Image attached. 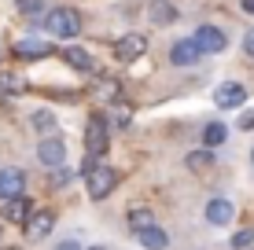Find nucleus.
I'll use <instances>...</instances> for the list:
<instances>
[{
  "label": "nucleus",
  "mask_w": 254,
  "mask_h": 250,
  "mask_svg": "<svg viewBox=\"0 0 254 250\" xmlns=\"http://www.w3.org/2000/svg\"><path fill=\"white\" fill-rule=\"evenodd\" d=\"M45 30L52 33L56 41H70L81 33V11H74V7H48L45 15Z\"/></svg>",
  "instance_id": "nucleus-1"
},
{
  "label": "nucleus",
  "mask_w": 254,
  "mask_h": 250,
  "mask_svg": "<svg viewBox=\"0 0 254 250\" xmlns=\"http://www.w3.org/2000/svg\"><path fill=\"white\" fill-rule=\"evenodd\" d=\"M107 144H111V122H107V114H96L85 122V151L92 154V158H100L103 151H107Z\"/></svg>",
  "instance_id": "nucleus-2"
},
{
  "label": "nucleus",
  "mask_w": 254,
  "mask_h": 250,
  "mask_svg": "<svg viewBox=\"0 0 254 250\" xmlns=\"http://www.w3.org/2000/svg\"><path fill=\"white\" fill-rule=\"evenodd\" d=\"M115 184H118V173L111 166H103V162L92 169V173H85V192H89V199H96V202L107 199V195L115 192Z\"/></svg>",
  "instance_id": "nucleus-3"
},
{
  "label": "nucleus",
  "mask_w": 254,
  "mask_h": 250,
  "mask_svg": "<svg viewBox=\"0 0 254 250\" xmlns=\"http://www.w3.org/2000/svg\"><path fill=\"white\" fill-rule=\"evenodd\" d=\"M191 37H195V45H199V51H203V55H217V51L229 48L225 30H221V26H210V22H203L195 33H191Z\"/></svg>",
  "instance_id": "nucleus-4"
},
{
  "label": "nucleus",
  "mask_w": 254,
  "mask_h": 250,
  "mask_svg": "<svg viewBox=\"0 0 254 250\" xmlns=\"http://www.w3.org/2000/svg\"><path fill=\"white\" fill-rule=\"evenodd\" d=\"M37 158H41V166L45 169H63L66 166V144H63V136H48V140H41L37 144Z\"/></svg>",
  "instance_id": "nucleus-5"
},
{
  "label": "nucleus",
  "mask_w": 254,
  "mask_h": 250,
  "mask_svg": "<svg viewBox=\"0 0 254 250\" xmlns=\"http://www.w3.org/2000/svg\"><path fill=\"white\" fill-rule=\"evenodd\" d=\"M19 195H26V173L19 166H4L0 169V202H11Z\"/></svg>",
  "instance_id": "nucleus-6"
},
{
  "label": "nucleus",
  "mask_w": 254,
  "mask_h": 250,
  "mask_svg": "<svg viewBox=\"0 0 254 250\" xmlns=\"http://www.w3.org/2000/svg\"><path fill=\"white\" fill-rule=\"evenodd\" d=\"M214 103L221 110H240L243 103H247V89H243L240 81H221L214 89Z\"/></svg>",
  "instance_id": "nucleus-7"
},
{
  "label": "nucleus",
  "mask_w": 254,
  "mask_h": 250,
  "mask_svg": "<svg viewBox=\"0 0 254 250\" xmlns=\"http://www.w3.org/2000/svg\"><path fill=\"white\" fill-rule=\"evenodd\" d=\"M144 51H147V37L144 33H126V37L115 41V59L118 63H136Z\"/></svg>",
  "instance_id": "nucleus-8"
},
{
  "label": "nucleus",
  "mask_w": 254,
  "mask_h": 250,
  "mask_svg": "<svg viewBox=\"0 0 254 250\" xmlns=\"http://www.w3.org/2000/svg\"><path fill=\"white\" fill-rule=\"evenodd\" d=\"M199 59H203V51H199L195 37H181V41L170 45V63L173 66H195Z\"/></svg>",
  "instance_id": "nucleus-9"
},
{
  "label": "nucleus",
  "mask_w": 254,
  "mask_h": 250,
  "mask_svg": "<svg viewBox=\"0 0 254 250\" xmlns=\"http://www.w3.org/2000/svg\"><path fill=\"white\" fill-rule=\"evenodd\" d=\"M52 228H56V213H52V210H33V217L22 225V232H26L30 243H41Z\"/></svg>",
  "instance_id": "nucleus-10"
},
{
  "label": "nucleus",
  "mask_w": 254,
  "mask_h": 250,
  "mask_svg": "<svg viewBox=\"0 0 254 250\" xmlns=\"http://www.w3.org/2000/svg\"><path fill=\"white\" fill-rule=\"evenodd\" d=\"M92 96L100 100V103H118V100H122V85H118V77L96 70V74H92Z\"/></svg>",
  "instance_id": "nucleus-11"
},
{
  "label": "nucleus",
  "mask_w": 254,
  "mask_h": 250,
  "mask_svg": "<svg viewBox=\"0 0 254 250\" xmlns=\"http://www.w3.org/2000/svg\"><path fill=\"white\" fill-rule=\"evenodd\" d=\"M0 217H4L7 225H26V221L33 217V199H30V195H19V199L4 202V210H0Z\"/></svg>",
  "instance_id": "nucleus-12"
},
{
  "label": "nucleus",
  "mask_w": 254,
  "mask_h": 250,
  "mask_svg": "<svg viewBox=\"0 0 254 250\" xmlns=\"http://www.w3.org/2000/svg\"><path fill=\"white\" fill-rule=\"evenodd\" d=\"M15 55H22V59H45V55H52V45H48V41H41L37 33H26L22 41H15Z\"/></svg>",
  "instance_id": "nucleus-13"
},
{
  "label": "nucleus",
  "mask_w": 254,
  "mask_h": 250,
  "mask_svg": "<svg viewBox=\"0 0 254 250\" xmlns=\"http://www.w3.org/2000/svg\"><path fill=\"white\" fill-rule=\"evenodd\" d=\"M232 217H236V206L229 199H210L206 202V221L214 228H225V225H232Z\"/></svg>",
  "instance_id": "nucleus-14"
},
{
  "label": "nucleus",
  "mask_w": 254,
  "mask_h": 250,
  "mask_svg": "<svg viewBox=\"0 0 254 250\" xmlns=\"http://www.w3.org/2000/svg\"><path fill=\"white\" fill-rule=\"evenodd\" d=\"M177 7L170 4V0H151L147 4V19H151L155 26H170V22H177Z\"/></svg>",
  "instance_id": "nucleus-15"
},
{
  "label": "nucleus",
  "mask_w": 254,
  "mask_h": 250,
  "mask_svg": "<svg viewBox=\"0 0 254 250\" xmlns=\"http://www.w3.org/2000/svg\"><path fill=\"white\" fill-rule=\"evenodd\" d=\"M30 125H33V133H41V140L59 136V122H56V114H52V110H33V114H30Z\"/></svg>",
  "instance_id": "nucleus-16"
},
{
  "label": "nucleus",
  "mask_w": 254,
  "mask_h": 250,
  "mask_svg": "<svg viewBox=\"0 0 254 250\" xmlns=\"http://www.w3.org/2000/svg\"><path fill=\"white\" fill-rule=\"evenodd\" d=\"M63 59H66L70 66H74V70H81V74H96V59H92L85 48H66V51H63Z\"/></svg>",
  "instance_id": "nucleus-17"
},
{
  "label": "nucleus",
  "mask_w": 254,
  "mask_h": 250,
  "mask_svg": "<svg viewBox=\"0 0 254 250\" xmlns=\"http://www.w3.org/2000/svg\"><path fill=\"white\" fill-rule=\"evenodd\" d=\"M136 239H140V247H144V250H166V247H170V236H166V232H162L159 225L144 228Z\"/></svg>",
  "instance_id": "nucleus-18"
},
{
  "label": "nucleus",
  "mask_w": 254,
  "mask_h": 250,
  "mask_svg": "<svg viewBox=\"0 0 254 250\" xmlns=\"http://www.w3.org/2000/svg\"><path fill=\"white\" fill-rule=\"evenodd\" d=\"M229 140V125H221V122H206L203 125V148H221V144Z\"/></svg>",
  "instance_id": "nucleus-19"
},
{
  "label": "nucleus",
  "mask_w": 254,
  "mask_h": 250,
  "mask_svg": "<svg viewBox=\"0 0 254 250\" xmlns=\"http://www.w3.org/2000/svg\"><path fill=\"white\" fill-rule=\"evenodd\" d=\"M126 225H129V232H133V236H140L144 228L155 225V213H151V210H140V206H136V210L126 213Z\"/></svg>",
  "instance_id": "nucleus-20"
},
{
  "label": "nucleus",
  "mask_w": 254,
  "mask_h": 250,
  "mask_svg": "<svg viewBox=\"0 0 254 250\" xmlns=\"http://www.w3.org/2000/svg\"><path fill=\"white\" fill-rule=\"evenodd\" d=\"M26 89V81L19 74H11V70H0V96H15V92H22Z\"/></svg>",
  "instance_id": "nucleus-21"
},
{
  "label": "nucleus",
  "mask_w": 254,
  "mask_h": 250,
  "mask_svg": "<svg viewBox=\"0 0 254 250\" xmlns=\"http://www.w3.org/2000/svg\"><path fill=\"white\" fill-rule=\"evenodd\" d=\"M210 166H214V151L210 148H199V151L188 154V169H195V173L199 169H210Z\"/></svg>",
  "instance_id": "nucleus-22"
},
{
  "label": "nucleus",
  "mask_w": 254,
  "mask_h": 250,
  "mask_svg": "<svg viewBox=\"0 0 254 250\" xmlns=\"http://www.w3.org/2000/svg\"><path fill=\"white\" fill-rule=\"evenodd\" d=\"M251 243H254V228H240V232L232 236V243H229V247H232V250H247Z\"/></svg>",
  "instance_id": "nucleus-23"
},
{
  "label": "nucleus",
  "mask_w": 254,
  "mask_h": 250,
  "mask_svg": "<svg viewBox=\"0 0 254 250\" xmlns=\"http://www.w3.org/2000/svg\"><path fill=\"white\" fill-rule=\"evenodd\" d=\"M15 4H19V11L30 15V19H37V15L45 11V4H41V0H15Z\"/></svg>",
  "instance_id": "nucleus-24"
},
{
  "label": "nucleus",
  "mask_w": 254,
  "mask_h": 250,
  "mask_svg": "<svg viewBox=\"0 0 254 250\" xmlns=\"http://www.w3.org/2000/svg\"><path fill=\"white\" fill-rule=\"evenodd\" d=\"M236 129H243V133H254V110H243L240 122H236Z\"/></svg>",
  "instance_id": "nucleus-25"
},
{
  "label": "nucleus",
  "mask_w": 254,
  "mask_h": 250,
  "mask_svg": "<svg viewBox=\"0 0 254 250\" xmlns=\"http://www.w3.org/2000/svg\"><path fill=\"white\" fill-rule=\"evenodd\" d=\"M63 184H70V169H56L52 173V188H63Z\"/></svg>",
  "instance_id": "nucleus-26"
},
{
  "label": "nucleus",
  "mask_w": 254,
  "mask_h": 250,
  "mask_svg": "<svg viewBox=\"0 0 254 250\" xmlns=\"http://www.w3.org/2000/svg\"><path fill=\"white\" fill-rule=\"evenodd\" d=\"M243 51H247V55L254 59V30H247V33H243Z\"/></svg>",
  "instance_id": "nucleus-27"
},
{
  "label": "nucleus",
  "mask_w": 254,
  "mask_h": 250,
  "mask_svg": "<svg viewBox=\"0 0 254 250\" xmlns=\"http://www.w3.org/2000/svg\"><path fill=\"white\" fill-rule=\"evenodd\" d=\"M52 250H85L81 243H77V239H63V243H56Z\"/></svg>",
  "instance_id": "nucleus-28"
},
{
  "label": "nucleus",
  "mask_w": 254,
  "mask_h": 250,
  "mask_svg": "<svg viewBox=\"0 0 254 250\" xmlns=\"http://www.w3.org/2000/svg\"><path fill=\"white\" fill-rule=\"evenodd\" d=\"M240 11H247V15H254V0H240Z\"/></svg>",
  "instance_id": "nucleus-29"
},
{
  "label": "nucleus",
  "mask_w": 254,
  "mask_h": 250,
  "mask_svg": "<svg viewBox=\"0 0 254 250\" xmlns=\"http://www.w3.org/2000/svg\"><path fill=\"white\" fill-rule=\"evenodd\" d=\"M0 250H22V247H0Z\"/></svg>",
  "instance_id": "nucleus-30"
},
{
  "label": "nucleus",
  "mask_w": 254,
  "mask_h": 250,
  "mask_svg": "<svg viewBox=\"0 0 254 250\" xmlns=\"http://www.w3.org/2000/svg\"><path fill=\"white\" fill-rule=\"evenodd\" d=\"M251 166H254V148H251Z\"/></svg>",
  "instance_id": "nucleus-31"
},
{
  "label": "nucleus",
  "mask_w": 254,
  "mask_h": 250,
  "mask_svg": "<svg viewBox=\"0 0 254 250\" xmlns=\"http://www.w3.org/2000/svg\"><path fill=\"white\" fill-rule=\"evenodd\" d=\"M0 239H4V228H0Z\"/></svg>",
  "instance_id": "nucleus-32"
}]
</instances>
